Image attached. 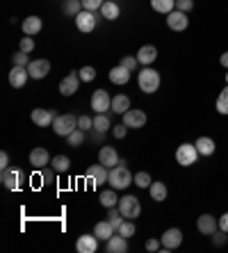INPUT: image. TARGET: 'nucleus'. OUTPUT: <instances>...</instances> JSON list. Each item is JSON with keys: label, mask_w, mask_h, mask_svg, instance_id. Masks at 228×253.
Wrapping results in <instances>:
<instances>
[{"label": "nucleus", "mask_w": 228, "mask_h": 253, "mask_svg": "<svg viewBox=\"0 0 228 253\" xmlns=\"http://www.w3.org/2000/svg\"><path fill=\"white\" fill-rule=\"evenodd\" d=\"M135 230H137V228H135V224L128 219V221H123V224L119 226V235H123L126 240H128V237H133V235H135Z\"/></svg>", "instance_id": "nucleus-41"}, {"label": "nucleus", "mask_w": 228, "mask_h": 253, "mask_svg": "<svg viewBox=\"0 0 228 253\" xmlns=\"http://www.w3.org/2000/svg\"><path fill=\"white\" fill-rule=\"evenodd\" d=\"M100 14H103V18H105V21H117L119 14H121V7H119L114 0H105V2H103V7H100Z\"/></svg>", "instance_id": "nucleus-27"}, {"label": "nucleus", "mask_w": 228, "mask_h": 253, "mask_svg": "<svg viewBox=\"0 0 228 253\" xmlns=\"http://www.w3.org/2000/svg\"><path fill=\"white\" fill-rule=\"evenodd\" d=\"M112 135L117 137V139H123V137L128 135V126H126V124H119V126H112Z\"/></svg>", "instance_id": "nucleus-46"}, {"label": "nucleus", "mask_w": 228, "mask_h": 253, "mask_svg": "<svg viewBox=\"0 0 228 253\" xmlns=\"http://www.w3.org/2000/svg\"><path fill=\"white\" fill-rule=\"evenodd\" d=\"M119 210H121V214L126 219H137L141 214V203H139V199L137 196H133V194H126L123 199H119Z\"/></svg>", "instance_id": "nucleus-4"}, {"label": "nucleus", "mask_w": 228, "mask_h": 253, "mask_svg": "<svg viewBox=\"0 0 228 253\" xmlns=\"http://www.w3.org/2000/svg\"><path fill=\"white\" fill-rule=\"evenodd\" d=\"M196 228H199L201 235H215L219 230V219H215L212 214H201L196 219Z\"/></svg>", "instance_id": "nucleus-14"}, {"label": "nucleus", "mask_w": 228, "mask_h": 253, "mask_svg": "<svg viewBox=\"0 0 228 253\" xmlns=\"http://www.w3.org/2000/svg\"><path fill=\"white\" fill-rule=\"evenodd\" d=\"M105 251L107 253H126L128 251V240L123 235H112L105 242Z\"/></svg>", "instance_id": "nucleus-22"}, {"label": "nucleus", "mask_w": 228, "mask_h": 253, "mask_svg": "<svg viewBox=\"0 0 228 253\" xmlns=\"http://www.w3.org/2000/svg\"><path fill=\"white\" fill-rule=\"evenodd\" d=\"M160 242H162V249L174 251V249H178L182 244V230L181 228H167L162 233V237H160Z\"/></svg>", "instance_id": "nucleus-7"}, {"label": "nucleus", "mask_w": 228, "mask_h": 253, "mask_svg": "<svg viewBox=\"0 0 228 253\" xmlns=\"http://www.w3.org/2000/svg\"><path fill=\"white\" fill-rule=\"evenodd\" d=\"M133 180H135V176L128 171V167H126V160H119V165L110 169V180L107 183L114 189H128L133 185Z\"/></svg>", "instance_id": "nucleus-1"}, {"label": "nucleus", "mask_w": 228, "mask_h": 253, "mask_svg": "<svg viewBox=\"0 0 228 253\" xmlns=\"http://www.w3.org/2000/svg\"><path fill=\"white\" fill-rule=\"evenodd\" d=\"M87 178H91V183H94V187H100V185H105L107 180H110V169H107L105 165H91L87 167Z\"/></svg>", "instance_id": "nucleus-8"}, {"label": "nucleus", "mask_w": 228, "mask_h": 253, "mask_svg": "<svg viewBox=\"0 0 228 253\" xmlns=\"http://www.w3.org/2000/svg\"><path fill=\"white\" fill-rule=\"evenodd\" d=\"M137 59H139L141 66H151L155 59H158V48L151 46V43H146V46H141L139 50H137Z\"/></svg>", "instance_id": "nucleus-20"}, {"label": "nucleus", "mask_w": 228, "mask_h": 253, "mask_svg": "<svg viewBox=\"0 0 228 253\" xmlns=\"http://www.w3.org/2000/svg\"><path fill=\"white\" fill-rule=\"evenodd\" d=\"M76 25H78V30H80V32L89 35V32L96 28V14L89 12V9H82V12L76 16Z\"/></svg>", "instance_id": "nucleus-15"}, {"label": "nucleus", "mask_w": 228, "mask_h": 253, "mask_svg": "<svg viewBox=\"0 0 228 253\" xmlns=\"http://www.w3.org/2000/svg\"><path fill=\"white\" fill-rule=\"evenodd\" d=\"M85 7H82V0H64V5H62V12L69 14V16H78Z\"/></svg>", "instance_id": "nucleus-33"}, {"label": "nucleus", "mask_w": 228, "mask_h": 253, "mask_svg": "<svg viewBox=\"0 0 228 253\" xmlns=\"http://www.w3.org/2000/svg\"><path fill=\"white\" fill-rule=\"evenodd\" d=\"M100 206L103 208H114L119 206V199H117V189L112 187V189H105V192H100Z\"/></svg>", "instance_id": "nucleus-30"}, {"label": "nucleus", "mask_w": 228, "mask_h": 253, "mask_svg": "<svg viewBox=\"0 0 228 253\" xmlns=\"http://www.w3.org/2000/svg\"><path fill=\"white\" fill-rule=\"evenodd\" d=\"M176 9H181V12H192L194 9V0H176Z\"/></svg>", "instance_id": "nucleus-47"}, {"label": "nucleus", "mask_w": 228, "mask_h": 253, "mask_svg": "<svg viewBox=\"0 0 228 253\" xmlns=\"http://www.w3.org/2000/svg\"><path fill=\"white\" fill-rule=\"evenodd\" d=\"M121 66H123V69H128L130 73H135V71L139 69V59L130 57V55H123V57H121Z\"/></svg>", "instance_id": "nucleus-38"}, {"label": "nucleus", "mask_w": 228, "mask_h": 253, "mask_svg": "<svg viewBox=\"0 0 228 253\" xmlns=\"http://www.w3.org/2000/svg\"><path fill=\"white\" fill-rule=\"evenodd\" d=\"M76 249L80 253H94L98 249V237L96 235H80L76 242Z\"/></svg>", "instance_id": "nucleus-21"}, {"label": "nucleus", "mask_w": 228, "mask_h": 253, "mask_svg": "<svg viewBox=\"0 0 228 253\" xmlns=\"http://www.w3.org/2000/svg\"><path fill=\"white\" fill-rule=\"evenodd\" d=\"M215 107H217V112L219 114H224L226 117L228 114V84L219 91V96H217V103H215Z\"/></svg>", "instance_id": "nucleus-34"}, {"label": "nucleus", "mask_w": 228, "mask_h": 253, "mask_svg": "<svg viewBox=\"0 0 228 253\" xmlns=\"http://www.w3.org/2000/svg\"><path fill=\"white\" fill-rule=\"evenodd\" d=\"M151 7L155 9V12H160V14H171L176 9V0H151Z\"/></svg>", "instance_id": "nucleus-31"}, {"label": "nucleus", "mask_w": 228, "mask_h": 253, "mask_svg": "<svg viewBox=\"0 0 228 253\" xmlns=\"http://www.w3.org/2000/svg\"><path fill=\"white\" fill-rule=\"evenodd\" d=\"M7 167H9V155L2 151V153H0V169H7Z\"/></svg>", "instance_id": "nucleus-51"}, {"label": "nucleus", "mask_w": 228, "mask_h": 253, "mask_svg": "<svg viewBox=\"0 0 228 253\" xmlns=\"http://www.w3.org/2000/svg\"><path fill=\"white\" fill-rule=\"evenodd\" d=\"M123 219H126V217H123V214H121V210H119L117 206H114V208H110V224L114 226V228H117V230H119V226L123 224Z\"/></svg>", "instance_id": "nucleus-39"}, {"label": "nucleus", "mask_w": 228, "mask_h": 253, "mask_svg": "<svg viewBox=\"0 0 228 253\" xmlns=\"http://www.w3.org/2000/svg\"><path fill=\"white\" fill-rule=\"evenodd\" d=\"M12 62H14V66H28L32 59L28 57V53H23V50H18V53H14L12 55Z\"/></svg>", "instance_id": "nucleus-42"}, {"label": "nucleus", "mask_w": 228, "mask_h": 253, "mask_svg": "<svg viewBox=\"0 0 228 253\" xmlns=\"http://www.w3.org/2000/svg\"><path fill=\"white\" fill-rule=\"evenodd\" d=\"M28 78H30L28 66H12V71H9V84H12L14 89L25 87Z\"/></svg>", "instance_id": "nucleus-18"}, {"label": "nucleus", "mask_w": 228, "mask_h": 253, "mask_svg": "<svg viewBox=\"0 0 228 253\" xmlns=\"http://www.w3.org/2000/svg\"><path fill=\"white\" fill-rule=\"evenodd\" d=\"M28 73L32 80H41V78H46L50 73V62L48 59H32L28 64Z\"/></svg>", "instance_id": "nucleus-13"}, {"label": "nucleus", "mask_w": 228, "mask_h": 253, "mask_svg": "<svg viewBox=\"0 0 228 253\" xmlns=\"http://www.w3.org/2000/svg\"><path fill=\"white\" fill-rule=\"evenodd\" d=\"M148 192H151V199L158 201V203L167 201V194H169V189H167V185H164L162 180H153L151 187H148Z\"/></svg>", "instance_id": "nucleus-26"}, {"label": "nucleus", "mask_w": 228, "mask_h": 253, "mask_svg": "<svg viewBox=\"0 0 228 253\" xmlns=\"http://www.w3.org/2000/svg\"><path fill=\"white\" fill-rule=\"evenodd\" d=\"M196 151H199V155H203V158L215 155V151H217L215 139H210V137H199V139H196Z\"/></svg>", "instance_id": "nucleus-23"}, {"label": "nucleus", "mask_w": 228, "mask_h": 253, "mask_svg": "<svg viewBox=\"0 0 228 253\" xmlns=\"http://www.w3.org/2000/svg\"><path fill=\"white\" fill-rule=\"evenodd\" d=\"M23 178H25V173L21 169H12V167L2 169V185L7 189H18L21 183H23Z\"/></svg>", "instance_id": "nucleus-9"}, {"label": "nucleus", "mask_w": 228, "mask_h": 253, "mask_svg": "<svg viewBox=\"0 0 228 253\" xmlns=\"http://www.w3.org/2000/svg\"><path fill=\"white\" fill-rule=\"evenodd\" d=\"M55 110H44V107H37V110H32V114H30V119H32V124H37L39 128H46V126H53L55 121Z\"/></svg>", "instance_id": "nucleus-12"}, {"label": "nucleus", "mask_w": 228, "mask_h": 253, "mask_svg": "<svg viewBox=\"0 0 228 253\" xmlns=\"http://www.w3.org/2000/svg\"><path fill=\"white\" fill-rule=\"evenodd\" d=\"M219 64H222L224 69H228V50H226V53L222 55V57H219Z\"/></svg>", "instance_id": "nucleus-52"}, {"label": "nucleus", "mask_w": 228, "mask_h": 253, "mask_svg": "<svg viewBox=\"0 0 228 253\" xmlns=\"http://www.w3.org/2000/svg\"><path fill=\"white\" fill-rule=\"evenodd\" d=\"M151 183H153V178L148 176L146 171H139V173H135L133 185H137L139 189H148V187H151Z\"/></svg>", "instance_id": "nucleus-36"}, {"label": "nucleus", "mask_w": 228, "mask_h": 253, "mask_svg": "<svg viewBox=\"0 0 228 253\" xmlns=\"http://www.w3.org/2000/svg\"><path fill=\"white\" fill-rule=\"evenodd\" d=\"M112 124H110V117L107 114H96L94 117V130L96 132H105V130H110Z\"/></svg>", "instance_id": "nucleus-35"}, {"label": "nucleus", "mask_w": 228, "mask_h": 253, "mask_svg": "<svg viewBox=\"0 0 228 253\" xmlns=\"http://www.w3.org/2000/svg\"><path fill=\"white\" fill-rule=\"evenodd\" d=\"M18 50H23V53H32V50H35V39H32V37H23V39L18 42Z\"/></svg>", "instance_id": "nucleus-43"}, {"label": "nucleus", "mask_w": 228, "mask_h": 253, "mask_svg": "<svg viewBox=\"0 0 228 253\" xmlns=\"http://www.w3.org/2000/svg\"><path fill=\"white\" fill-rule=\"evenodd\" d=\"M71 167V160L66 158V155H55L53 160H50V169L57 171V173H66Z\"/></svg>", "instance_id": "nucleus-32"}, {"label": "nucleus", "mask_w": 228, "mask_h": 253, "mask_svg": "<svg viewBox=\"0 0 228 253\" xmlns=\"http://www.w3.org/2000/svg\"><path fill=\"white\" fill-rule=\"evenodd\" d=\"M41 28H44V23H41V18L39 16H28L23 21V32L25 37H35L41 32Z\"/></svg>", "instance_id": "nucleus-28"}, {"label": "nucleus", "mask_w": 228, "mask_h": 253, "mask_svg": "<svg viewBox=\"0 0 228 253\" xmlns=\"http://www.w3.org/2000/svg\"><path fill=\"white\" fill-rule=\"evenodd\" d=\"M91 110L96 114H105L107 110H112V98L105 89H96L91 94Z\"/></svg>", "instance_id": "nucleus-6"}, {"label": "nucleus", "mask_w": 228, "mask_h": 253, "mask_svg": "<svg viewBox=\"0 0 228 253\" xmlns=\"http://www.w3.org/2000/svg\"><path fill=\"white\" fill-rule=\"evenodd\" d=\"M98 162L100 165H105L107 169H112V167H117L119 165V153L114 151V146H103L98 151Z\"/></svg>", "instance_id": "nucleus-19"}, {"label": "nucleus", "mask_w": 228, "mask_h": 253, "mask_svg": "<svg viewBox=\"0 0 228 253\" xmlns=\"http://www.w3.org/2000/svg\"><path fill=\"white\" fill-rule=\"evenodd\" d=\"M123 124L128 128H144L146 126V112L144 110H128V112H123Z\"/></svg>", "instance_id": "nucleus-16"}, {"label": "nucleus", "mask_w": 228, "mask_h": 253, "mask_svg": "<svg viewBox=\"0 0 228 253\" xmlns=\"http://www.w3.org/2000/svg\"><path fill=\"white\" fill-rule=\"evenodd\" d=\"M137 84L144 94H155L160 89V71L151 69V66L141 69V73H137Z\"/></svg>", "instance_id": "nucleus-2"}, {"label": "nucleus", "mask_w": 228, "mask_h": 253, "mask_svg": "<svg viewBox=\"0 0 228 253\" xmlns=\"http://www.w3.org/2000/svg\"><path fill=\"white\" fill-rule=\"evenodd\" d=\"M76 128H78V117L76 114H57L55 121H53L55 135H59V137H69Z\"/></svg>", "instance_id": "nucleus-3"}, {"label": "nucleus", "mask_w": 228, "mask_h": 253, "mask_svg": "<svg viewBox=\"0 0 228 253\" xmlns=\"http://www.w3.org/2000/svg\"><path fill=\"white\" fill-rule=\"evenodd\" d=\"M167 25H169V28L174 30V32H182V30H187V25H189L187 12L174 9L171 14H167Z\"/></svg>", "instance_id": "nucleus-11"}, {"label": "nucleus", "mask_w": 228, "mask_h": 253, "mask_svg": "<svg viewBox=\"0 0 228 253\" xmlns=\"http://www.w3.org/2000/svg\"><path fill=\"white\" fill-rule=\"evenodd\" d=\"M110 83L112 84H128L130 83V71L123 69L121 64L114 66V69L110 71Z\"/></svg>", "instance_id": "nucleus-25"}, {"label": "nucleus", "mask_w": 228, "mask_h": 253, "mask_svg": "<svg viewBox=\"0 0 228 253\" xmlns=\"http://www.w3.org/2000/svg\"><path fill=\"white\" fill-rule=\"evenodd\" d=\"M30 165L35 167V169H44V167L50 165V153H48L44 146L32 148V151H30Z\"/></svg>", "instance_id": "nucleus-17"}, {"label": "nucleus", "mask_w": 228, "mask_h": 253, "mask_svg": "<svg viewBox=\"0 0 228 253\" xmlns=\"http://www.w3.org/2000/svg\"><path fill=\"white\" fill-rule=\"evenodd\" d=\"M199 160V151H196V144H181L178 151H176V162L181 167H192L196 165Z\"/></svg>", "instance_id": "nucleus-5"}, {"label": "nucleus", "mask_w": 228, "mask_h": 253, "mask_svg": "<svg viewBox=\"0 0 228 253\" xmlns=\"http://www.w3.org/2000/svg\"><path fill=\"white\" fill-rule=\"evenodd\" d=\"M103 2H105V0H82V7L89 9V12H96V9L103 7Z\"/></svg>", "instance_id": "nucleus-45"}, {"label": "nucleus", "mask_w": 228, "mask_h": 253, "mask_svg": "<svg viewBox=\"0 0 228 253\" xmlns=\"http://www.w3.org/2000/svg\"><path fill=\"white\" fill-rule=\"evenodd\" d=\"M78 128L85 130V132H87V130H91V128H94V119L87 117V114H82V117H78Z\"/></svg>", "instance_id": "nucleus-44"}, {"label": "nucleus", "mask_w": 228, "mask_h": 253, "mask_svg": "<svg viewBox=\"0 0 228 253\" xmlns=\"http://www.w3.org/2000/svg\"><path fill=\"white\" fill-rule=\"evenodd\" d=\"M80 87V73L78 71H71L66 78H62V83H59V94L62 96H73Z\"/></svg>", "instance_id": "nucleus-10"}, {"label": "nucleus", "mask_w": 228, "mask_h": 253, "mask_svg": "<svg viewBox=\"0 0 228 253\" xmlns=\"http://www.w3.org/2000/svg\"><path fill=\"white\" fill-rule=\"evenodd\" d=\"M160 244H162V242H160V240H148L146 242V251H160Z\"/></svg>", "instance_id": "nucleus-49"}, {"label": "nucleus", "mask_w": 228, "mask_h": 253, "mask_svg": "<svg viewBox=\"0 0 228 253\" xmlns=\"http://www.w3.org/2000/svg\"><path fill=\"white\" fill-rule=\"evenodd\" d=\"M130 110V98L126 94H117L114 98H112V112L117 114H123Z\"/></svg>", "instance_id": "nucleus-29"}, {"label": "nucleus", "mask_w": 228, "mask_h": 253, "mask_svg": "<svg viewBox=\"0 0 228 253\" xmlns=\"http://www.w3.org/2000/svg\"><path fill=\"white\" fill-rule=\"evenodd\" d=\"M82 141H85V130H80V128H76L66 137V144H69V146H82Z\"/></svg>", "instance_id": "nucleus-37"}, {"label": "nucleus", "mask_w": 228, "mask_h": 253, "mask_svg": "<svg viewBox=\"0 0 228 253\" xmlns=\"http://www.w3.org/2000/svg\"><path fill=\"white\" fill-rule=\"evenodd\" d=\"M78 73H80V80H82V83H91V80L96 78V69H94V66H82Z\"/></svg>", "instance_id": "nucleus-40"}, {"label": "nucleus", "mask_w": 228, "mask_h": 253, "mask_svg": "<svg viewBox=\"0 0 228 253\" xmlns=\"http://www.w3.org/2000/svg\"><path fill=\"white\" fill-rule=\"evenodd\" d=\"M219 230H226L228 233V212H224L222 217H219Z\"/></svg>", "instance_id": "nucleus-50"}, {"label": "nucleus", "mask_w": 228, "mask_h": 253, "mask_svg": "<svg viewBox=\"0 0 228 253\" xmlns=\"http://www.w3.org/2000/svg\"><path fill=\"white\" fill-rule=\"evenodd\" d=\"M114 230L117 228H114V226L110 224V219H107V221H98V224L94 226V235L98 237L100 242H107L112 235H114Z\"/></svg>", "instance_id": "nucleus-24"}, {"label": "nucleus", "mask_w": 228, "mask_h": 253, "mask_svg": "<svg viewBox=\"0 0 228 253\" xmlns=\"http://www.w3.org/2000/svg\"><path fill=\"white\" fill-rule=\"evenodd\" d=\"M226 235H228L226 230H217L215 235H212V242H215L217 247H224V244H226V240H228Z\"/></svg>", "instance_id": "nucleus-48"}, {"label": "nucleus", "mask_w": 228, "mask_h": 253, "mask_svg": "<svg viewBox=\"0 0 228 253\" xmlns=\"http://www.w3.org/2000/svg\"><path fill=\"white\" fill-rule=\"evenodd\" d=\"M226 84H228V73H226Z\"/></svg>", "instance_id": "nucleus-53"}]
</instances>
